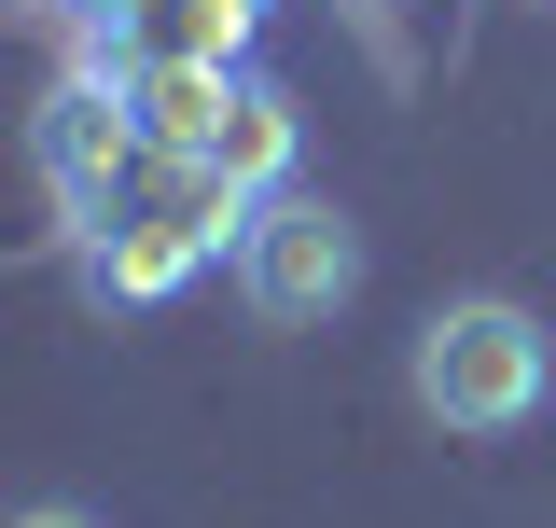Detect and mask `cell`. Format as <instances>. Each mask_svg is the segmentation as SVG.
Here are the masks:
<instances>
[{"mask_svg": "<svg viewBox=\"0 0 556 528\" xmlns=\"http://www.w3.org/2000/svg\"><path fill=\"white\" fill-rule=\"evenodd\" d=\"M404 390L431 431H473V445H501V431H529L556 390V334L515 306V292H459V306H431L404 348Z\"/></svg>", "mask_w": 556, "mask_h": 528, "instance_id": "1", "label": "cell"}, {"mask_svg": "<svg viewBox=\"0 0 556 528\" xmlns=\"http://www.w3.org/2000/svg\"><path fill=\"white\" fill-rule=\"evenodd\" d=\"M237 292H251V320H334L348 292H362V223L320 196H251L237 209Z\"/></svg>", "mask_w": 556, "mask_h": 528, "instance_id": "2", "label": "cell"}, {"mask_svg": "<svg viewBox=\"0 0 556 528\" xmlns=\"http://www.w3.org/2000/svg\"><path fill=\"white\" fill-rule=\"evenodd\" d=\"M28 153H42V181H56V209H84V223H112V181H126V167L153 153V139H139L126 84H84V70H70L56 98L28 112Z\"/></svg>", "mask_w": 556, "mask_h": 528, "instance_id": "3", "label": "cell"}, {"mask_svg": "<svg viewBox=\"0 0 556 528\" xmlns=\"http://www.w3.org/2000/svg\"><path fill=\"white\" fill-rule=\"evenodd\" d=\"M208 237H237V196H208V167H181V181H167V209H126V223L84 251V292H98V306H153V292H167Z\"/></svg>", "mask_w": 556, "mask_h": 528, "instance_id": "4", "label": "cell"}, {"mask_svg": "<svg viewBox=\"0 0 556 528\" xmlns=\"http://www.w3.org/2000/svg\"><path fill=\"white\" fill-rule=\"evenodd\" d=\"M292 153H306V112H292V84H265V70H237L223 84V126H208V196H292Z\"/></svg>", "mask_w": 556, "mask_h": 528, "instance_id": "5", "label": "cell"}, {"mask_svg": "<svg viewBox=\"0 0 556 528\" xmlns=\"http://www.w3.org/2000/svg\"><path fill=\"white\" fill-rule=\"evenodd\" d=\"M223 84H237V70H139V84H126V112H139V139H153L167 167H195L208 126H223Z\"/></svg>", "mask_w": 556, "mask_h": 528, "instance_id": "6", "label": "cell"}, {"mask_svg": "<svg viewBox=\"0 0 556 528\" xmlns=\"http://www.w3.org/2000/svg\"><path fill=\"white\" fill-rule=\"evenodd\" d=\"M0 528H98L84 501H28V515H0Z\"/></svg>", "mask_w": 556, "mask_h": 528, "instance_id": "7", "label": "cell"}, {"mask_svg": "<svg viewBox=\"0 0 556 528\" xmlns=\"http://www.w3.org/2000/svg\"><path fill=\"white\" fill-rule=\"evenodd\" d=\"M237 14H265V0H237Z\"/></svg>", "mask_w": 556, "mask_h": 528, "instance_id": "8", "label": "cell"}, {"mask_svg": "<svg viewBox=\"0 0 556 528\" xmlns=\"http://www.w3.org/2000/svg\"><path fill=\"white\" fill-rule=\"evenodd\" d=\"M543 14H556V0H543Z\"/></svg>", "mask_w": 556, "mask_h": 528, "instance_id": "9", "label": "cell"}]
</instances>
